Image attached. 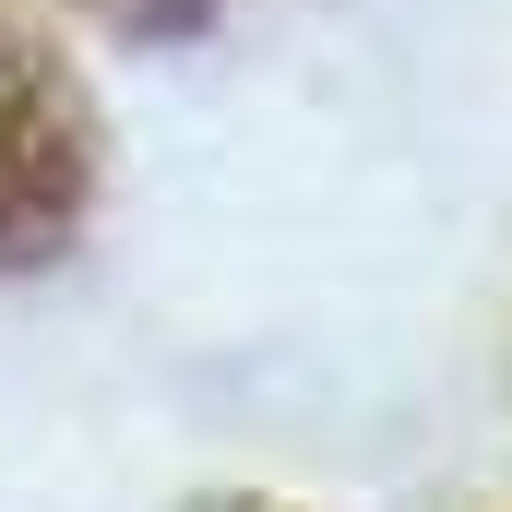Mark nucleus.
<instances>
[{
    "instance_id": "nucleus-1",
    "label": "nucleus",
    "mask_w": 512,
    "mask_h": 512,
    "mask_svg": "<svg viewBox=\"0 0 512 512\" xmlns=\"http://www.w3.org/2000/svg\"><path fill=\"white\" fill-rule=\"evenodd\" d=\"M72 191H84L72 96L48 84V60H36V48L12 36V12H0V262L36 251V239H60Z\"/></svg>"
}]
</instances>
